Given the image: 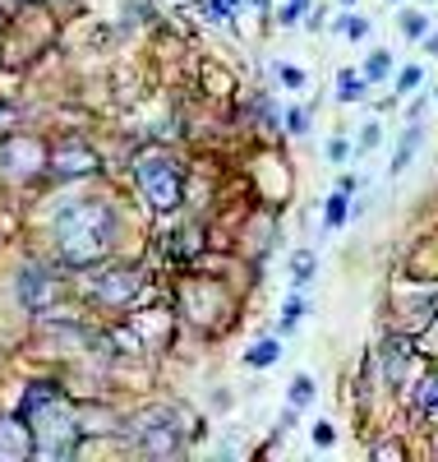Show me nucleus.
Instances as JSON below:
<instances>
[{
	"label": "nucleus",
	"instance_id": "f257e3e1",
	"mask_svg": "<svg viewBox=\"0 0 438 462\" xmlns=\"http://www.w3.org/2000/svg\"><path fill=\"white\" fill-rule=\"evenodd\" d=\"M19 416L32 426V453L47 457V462H65L78 439H84V420L78 411L65 402V393L47 379H32L23 398H19Z\"/></svg>",
	"mask_w": 438,
	"mask_h": 462
},
{
	"label": "nucleus",
	"instance_id": "f03ea898",
	"mask_svg": "<svg viewBox=\"0 0 438 462\" xmlns=\"http://www.w3.org/2000/svg\"><path fill=\"white\" fill-rule=\"evenodd\" d=\"M115 231H121V217H115L106 199H74L56 217V254L69 268H88L111 254Z\"/></svg>",
	"mask_w": 438,
	"mask_h": 462
},
{
	"label": "nucleus",
	"instance_id": "7ed1b4c3",
	"mask_svg": "<svg viewBox=\"0 0 438 462\" xmlns=\"http://www.w3.org/2000/svg\"><path fill=\"white\" fill-rule=\"evenodd\" d=\"M134 180H139L143 199L157 213H171L180 204V195H185V171H180V162L171 158V152H162V148L139 152V158H134Z\"/></svg>",
	"mask_w": 438,
	"mask_h": 462
},
{
	"label": "nucleus",
	"instance_id": "20e7f679",
	"mask_svg": "<svg viewBox=\"0 0 438 462\" xmlns=\"http://www.w3.org/2000/svg\"><path fill=\"white\" fill-rule=\"evenodd\" d=\"M130 444H134L139 453H148V457H176V453L185 448L176 411H171V407H148V411H139V416L130 420Z\"/></svg>",
	"mask_w": 438,
	"mask_h": 462
},
{
	"label": "nucleus",
	"instance_id": "39448f33",
	"mask_svg": "<svg viewBox=\"0 0 438 462\" xmlns=\"http://www.w3.org/2000/svg\"><path fill=\"white\" fill-rule=\"evenodd\" d=\"M14 296H19V305H23V310L42 315V310H51V305L65 296V287H60V278H51V273H47V268L28 263L23 273L14 278Z\"/></svg>",
	"mask_w": 438,
	"mask_h": 462
},
{
	"label": "nucleus",
	"instance_id": "423d86ee",
	"mask_svg": "<svg viewBox=\"0 0 438 462\" xmlns=\"http://www.w3.org/2000/svg\"><path fill=\"white\" fill-rule=\"evenodd\" d=\"M0 167H5L14 180H28V176H37V171L51 167V162H47V148L37 143V139H10L5 152H0Z\"/></svg>",
	"mask_w": 438,
	"mask_h": 462
},
{
	"label": "nucleus",
	"instance_id": "0eeeda50",
	"mask_svg": "<svg viewBox=\"0 0 438 462\" xmlns=\"http://www.w3.org/2000/svg\"><path fill=\"white\" fill-rule=\"evenodd\" d=\"M139 291H143V273H139V268H111V273H102L93 282V296L102 305H130Z\"/></svg>",
	"mask_w": 438,
	"mask_h": 462
},
{
	"label": "nucleus",
	"instance_id": "6e6552de",
	"mask_svg": "<svg viewBox=\"0 0 438 462\" xmlns=\"http://www.w3.org/2000/svg\"><path fill=\"white\" fill-rule=\"evenodd\" d=\"M102 167V158H97V148H88V143H78V139H69L56 158H51V171L56 176H93Z\"/></svg>",
	"mask_w": 438,
	"mask_h": 462
},
{
	"label": "nucleus",
	"instance_id": "1a4fd4ad",
	"mask_svg": "<svg viewBox=\"0 0 438 462\" xmlns=\"http://www.w3.org/2000/svg\"><path fill=\"white\" fill-rule=\"evenodd\" d=\"M32 453V426L19 416H0V462H23Z\"/></svg>",
	"mask_w": 438,
	"mask_h": 462
},
{
	"label": "nucleus",
	"instance_id": "9d476101",
	"mask_svg": "<svg viewBox=\"0 0 438 462\" xmlns=\"http://www.w3.org/2000/svg\"><path fill=\"white\" fill-rule=\"evenodd\" d=\"M406 361H411V342L397 333L383 342V379H388V389H402L406 383Z\"/></svg>",
	"mask_w": 438,
	"mask_h": 462
},
{
	"label": "nucleus",
	"instance_id": "9b49d317",
	"mask_svg": "<svg viewBox=\"0 0 438 462\" xmlns=\"http://www.w3.org/2000/svg\"><path fill=\"white\" fill-rule=\"evenodd\" d=\"M365 84H370L365 74L342 69V74H337V97H342V102H360V97H365Z\"/></svg>",
	"mask_w": 438,
	"mask_h": 462
},
{
	"label": "nucleus",
	"instance_id": "f8f14e48",
	"mask_svg": "<svg viewBox=\"0 0 438 462\" xmlns=\"http://www.w3.org/2000/svg\"><path fill=\"white\" fill-rule=\"evenodd\" d=\"M277 356H282V346H277L272 337H263V342H254L250 352H245V365H254V370H263V365H272Z\"/></svg>",
	"mask_w": 438,
	"mask_h": 462
},
{
	"label": "nucleus",
	"instance_id": "ddd939ff",
	"mask_svg": "<svg viewBox=\"0 0 438 462\" xmlns=\"http://www.w3.org/2000/svg\"><path fill=\"white\" fill-rule=\"evenodd\" d=\"M420 148V125H411L406 130V139H402V148H397V158H392V176H402L406 167H411V152Z\"/></svg>",
	"mask_w": 438,
	"mask_h": 462
},
{
	"label": "nucleus",
	"instance_id": "4468645a",
	"mask_svg": "<svg viewBox=\"0 0 438 462\" xmlns=\"http://www.w3.org/2000/svg\"><path fill=\"white\" fill-rule=\"evenodd\" d=\"M415 407L420 411H438V374H424L415 383Z\"/></svg>",
	"mask_w": 438,
	"mask_h": 462
},
{
	"label": "nucleus",
	"instance_id": "2eb2a0df",
	"mask_svg": "<svg viewBox=\"0 0 438 462\" xmlns=\"http://www.w3.org/2000/svg\"><path fill=\"white\" fill-rule=\"evenodd\" d=\"M309 278H314V254H309V250L291 254V282H296V287H305Z\"/></svg>",
	"mask_w": 438,
	"mask_h": 462
},
{
	"label": "nucleus",
	"instance_id": "dca6fc26",
	"mask_svg": "<svg viewBox=\"0 0 438 462\" xmlns=\"http://www.w3.org/2000/svg\"><path fill=\"white\" fill-rule=\"evenodd\" d=\"M314 402V379L309 374H296L291 379V407H309Z\"/></svg>",
	"mask_w": 438,
	"mask_h": 462
},
{
	"label": "nucleus",
	"instance_id": "f3484780",
	"mask_svg": "<svg viewBox=\"0 0 438 462\" xmlns=\"http://www.w3.org/2000/svg\"><path fill=\"white\" fill-rule=\"evenodd\" d=\"M346 204H351V199H346V189H337V195L328 199V213H324V217H328V226H342V222L351 217V208H346Z\"/></svg>",
	"mask_w": 438,
	"mask_h": 462
},
{
	"label": "nucleus",
	"instance_id": "a211bd4d",
	"mask_svg": "<svg viewBox=\"0 0 438 462\" xmlns=\"http://www.w3.org/2000/svg\"><path fill=\"white\" fill-rule=\"evenodd\" d=\"M300 315H305V300H300V296H291V300L282 305V328L291 333V328L300 324Z\"/></svg>",
	"mask_w": 438,
	"mask_h": 462
},
{
	"label": "nucleus",
	"instance_id": "6ab92c4d",
	"mask_svg": "<svg viewBox=\"0 0 438 462\" xmlns=\"http://www.w3.org/2000/svg\"><path fill=\"white\" fill-rule=\"evenodd\" d=\"M388 69H392V56H388V51H374L370 65H365V79H383Z\"/></svg>",
	"mask_w": 438,
	"mask_h": 462
},
{
	"label": "nucleus",
	"instance_id": "aec40b11",
	"mask_svg": "<svg viewBox=\"0 0 438 462\" xmlns=\"http://www.w3.org/2000/svg\"><path fill=\"white\" fill-rule=\"evenodd\" d=\"M277 79H282L287 88H305V69H296V65H277Z\"/></svg>",
	"mask_w": 438,
	"mask_h": 462
},
{
	"label": "nucleus",
	"instance_id": "412c9836",
	"mask_svg": "<svg viewBox=\"0 0 438 462\" xmlns=\"http://www.w3.org/2000/svg\"><path fill=\"white\" fill-rule=\"evenodd\" d=\"M402 32H406V37H424V32H429L424 14H406V19H402Z\"/></svg>",
	"mask_w": 438,
	"mask_h": 462
},
{
	"label": "nucleus",
	"instance_id": "4be33fe9",
	"mask_svg": "<svg viewBox=\"0 0 438 462\" xmlns=\"http://www.w3.org/2000/svg\"><path fill=\"white\" fill-rule=\"evenodd\" d=\"M420 84V65H411V69H402V74H397V93H411Z\"/></svg>",
	"mask_w": 438,
	"mask_h": 462
},
{
	"label": "nucleus",
	"instance_id": "5701e85b",
	"mask_svg": "<svg viewBox=\"0 0 438 462\" xmlns=\"http://www.w3.org/2000/svg\"><path fill=\"white\" fill-rule=\"evenodd\" d=\"M333 439H337V430L328 426V420H318V426H314V444H318V448H328Z\"/></svg>",
	"mask_w": 438,
	"mask_h": 462
},
{
	"label": "nucleus",
	"instance_id": "b1692460",
	"mask_svg": "<svg viewBox=\"0 0 438 462\" xmlns=\"http://www.w3.org/2000/svg\"><path fill=\"white\" fill-rule=\"evenodd\" d=\"M305 125H309V116H305L300 106H296V111H287V130H291V134H305Z\"/></svg>",
	"mask_w": 438,
	"mask_h": 462
},
{
	"label": "nucleus",
	"instance_id": "393cba45",
	"mask_svg": "<svg viewBox=\"0 0 438 462\" xmlns=\"http://www.w3.org/2000/svg\"><path fill=\"white\" fill-rule=\"evenodd\" d=\"M374 457H406V448L397 439H388V444H374Z\"/></svg>",
	"mask_w": 438,
	"mask_h": 462
},
{
	"label": "nucleus",
	"instance_id": "a878e982",
	"mask_svg": "<svg viewBox=\"0 0 438 462\" xmlns=\"http://www.w3.org/2000/svg\"><path fill=\"white\" fill-rule=\"evenodd\" d=\"M198 10H204L213 23H231V10H226V5H213V0H208V5H198Z\"/></svg>",
	"mask_w": 438,
	"mask_h": 462
},
{
	"label": "nucleus",
	"instance_id": "bb28decb",
	"mask_svg": "<svg viewBox=\"0 0 438 462\" xmlns=\"http://www.w3.org/2000/svg\"><path fill=\"white\" fill-rule=\"evenodd\" d=\"M342 28H346L351 37H365V32H370V19H355V14H351V19H342Z\"/></svg>",
	"mask_w": 438,
	"mask_h": 462
},
{
	"label": "nucleus",
	"instance_id": "cd10ccee",
	"mask_svg": "<svg viewBox=\"0 0 438 462\" xmlns=\"http://www.w3.org/2000/svg\"><path fill=\"white\" fill-rule=\"evenodd\" d=\"M379 134H383L379 125H365V134H360V152H370V148L379 143Z\"/></svg>",
	"mask_w": 438,
	"mask_h": 462
},
{
	"label": "nucleus",
	"instance_id": "c85d7f7f",
	"mask_svg": "<svg viewBox=\"0 0 438 462\" xmlns=\"http://www.w3.org/2000/svg\"><path fill=\"white\" fill-rule=\"evenodd\" d=\"M346 152H351L346 139H333V143H328V158H333V162H346Z\"/></svg>",
	"mask_w": 438,
	"mask_h": 462
},
{
	"label": "nucleus",
	"instance_id": "c756f323",
	"mask_svg": "<svg viewBox=\"0 0 438 462\" xmlns=\"http://www.w3.org/2000/svg\"><path fill=\"white\" fill-rule=\"evenodd\" d=\"M300 14H305V0H291V5L282 10V23H296Z\"/></svg>",
	"mask_w": 438,
	"mask_h": 462
},
{
	"label": "nucleus",
	"instance_id": "7c9ffc66",
	"mask_svg": "<svg viewBox=\"0 0 438 462\" xmlns=\"http://www.w3.org/2000/svg\"><path fill=\"white\" fill-rule=\"evenodd\" d=\"M14 121V106H0V125H10Z\"/></svg>",
	"mask_w": 438,
	"mask_h": 462
}]
</instances>
